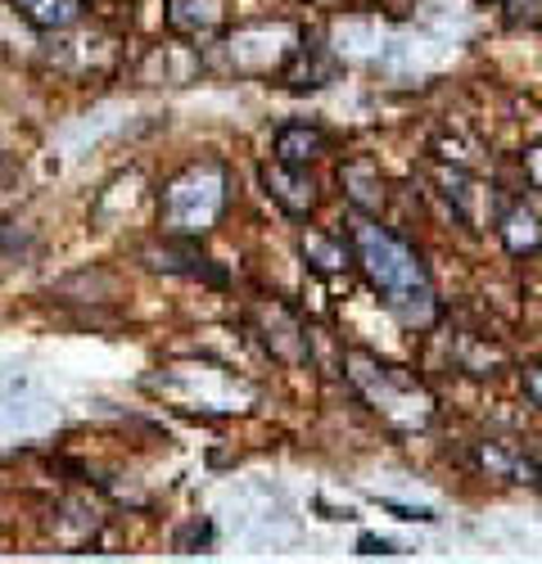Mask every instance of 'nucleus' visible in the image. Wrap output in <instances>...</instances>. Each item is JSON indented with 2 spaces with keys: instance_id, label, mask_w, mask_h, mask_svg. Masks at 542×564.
<instances>
[{
  "instance_id": "1",
  "label": "nucleus",
  "mask_w": 542,
  "mask_h": 564,
  "mask_svg": "<svg viewBox=\"0 0 542 564\" xmlns=\"http://www.w3.org/2000/svg\"><path fill=\"white\" fill-rule=\"evenodd\" d=\"M348 245H353V262L371 280L380 303L406 325V330H425V325L438 316V294H434L425 258L406 240H398L389 226H380L376 217H353Z\"/></svg>"
},
{
  "instance_id": "2",
  "label": "nucleus",
  "mask_w": 542,
  "mask_h": 564,
  "mask_svg": "<svg viewBox=\"0 0 542 564\" xmlns=\"http://www.w3.org/2000/svg\"><path fill=\"white\" fill-rule=\"evenodd\" d=\"M226 204H231V167L221 159H199L186 163L159 191V226L163 235L199 240L221 221Z\"/></svg>"
},
{
  "instance_id": "3",
  "label": "nucleus",
  "mask_w": 542,
  "mask_h": 564,
  "mask_svg": "<svg viewBox=\"0 0 542 564\" xmlns=\"http://www.w3.org/2000/svg\"><path fill=\"white\" fill-rule=\"evenodd\" d=\"M348 380L361 389V398L376 402V411H384V420H393L398 430H421L434 411L430 393L412 380V375L398 370V366H384L367 352H348Z\"/></svg>"
},
{
  "instance_id": "4",
  "label": "nucleus",
  "mask_w": 542,
  "mask_h": 564,
  "mask_svg": "<svg viewBox=\"0 0 542 564\" xmlns=\"http://www.w3.org/2000/svg\"><path fill=\"white\" fill-rule=\"evenodd\" d=\"M154 271L167 275H186V280H204V285H226V271L199 249V240H181V235H163L159 245H150L141 253Z\"/></svg>"
},
{
  "instance_id": "5",
  "label": "nucleus",
  "mask_w": 542,
  "mask_h": 564,
  "mask_svg": "<svg viewBox=\"0 0 542 564\" xmlns=\"http://www.w3.org/2000/svg\"><path fill=\"white\" fill-rule=\"evenodd\" d=\"M330 150V135L307 122V118H294V122H281L277 135H271V159L285 163V167H312Z\"/></svg>"
},
{
  "instance_id": "6",
  "label": "nucleus",
  "mask_w": 542,
  "mask_h": 564,
  "mask_svg": "<svg viewBox=\"0 0 542 564\" xmlns=\"http://www.w3.org/2000/svg\"><path fill=\"white\" fill-rule=\"evenodd\" d=\"M262 185H267V195L277 199L290 217H312L316 199H322V195H316V181H312L307 167H285L277 159L262 167Z\"/></svg>"
},
{
  "instance_id": "7",
  "label": "nucleus",
  "mask_w": 542,
  "mask_h": 564,
  "mask_svg": "<svg viewBox=\"0 0 542 564\" xmlns=\"http://www.w3.org/2000/svg\"><path fill=\"white\" fill-rule=\"evenodd\" d=\"M475 465L492 479H507V484H529L542 492V460H533L529 452L511 447V443H479L475 447Z\"/></svg>"
},
{
  "instance_id": "8",
  "label": "nucleus",
  "mask_w": 542,
  "mask_h": 564,
  "mask_svg": "<svg viewBox=\"0 0 542 564\" xmlns=\"http://www.w3.org/2000/svg\"><path fill=\"white\" fill-rule=\"evenodd\" d=\"M326 51H330V45H322V41H303L299 51L290 55V64L281 68V82L290 90H322V86H330L339 77V59L326 55Z\"/></svg>"
},
{
  "instance_id": "9",
  "label": "nucleus",
  "mask_w": 542,
  "mask_h": 564,
  "mask_svg": "<svg viewBox=\"0 0 542 564\" xmlns=\"http://www.w3.org/2000/svg\"><path fill=\"white\" fill-rule=\"evenodd\" d=\"M497 235H502V245H507L516 258L542 253V217H538L524 199H516V204L502 208V217H497Z\"/></svg>"
},
{
  "instance_id": "10",
  "label": "nucleus",
  "mask_w": 542,
  "mask_h": 564,
  "mask_svg": "<svg viewBox=\"0 0 542 564\" xmlns=\"http://www.w3.org/2000/svg\"><path fill=\"white\" fill-rule=\"evenodd\" d=\"M10 10L36 32H68L86 19V0H10Z\"/></svg>"
},
{
  "instance_id": "11",
  "label": "nucleus",
  "mask_w": 542,
  "mask_h": 564,
  "mask_svg": "<svg viewBox=\"0 0 542 564\" xmlns=\"http://www.w3.org/2000/svg\"><path fill=\"white\" fill-rule=\"evenodd\" d=\"M339 185L348 191V204L357 217H376L380 204H384V181H380V167L367 163V159H353L339 167Z\"/></svg>"
},
{
  "instance_id": "12",
  "label": "nucleus",
  "mask_w": 542,
  "mask_h": 564,
  "mask_svg": "<svg viewBox=\"0 0 542 564\" xmlns=\"http://www.w3.org/2000/svg\"><path fill=\"white\" fill-rule=\"evenodd\" d=\"M221 23L217 0H167V28L181 36H208Z\"/></svg>"
},
{
  "instance_id": "13",
  "label": "nucleus",
  "mask_w": 542,
  "mask_h": 564,
  "mask_svg": "<svg viewBox=\"0 0 542 564\" xmlns=\"http://www.w3.org/2000/svg\"><path fill=\"white\" fill-rule=\"evenodd\" d=\"M303 258L316 275H335V271L348 267L353 245H344V235H330V230H307L303 235Z\"/></svg>"
},
{
  "instance_id": "14",
  "label": "nucleus",
  "mask_w": 542,
  "mask_h": 564,
  "mask_svg": "<svg viewBox=\"0 0 542 564\" xmlns=\"http://www.w3.org/2000/svg\"><path fill=\"white\" fill-rule=\"evenodd\" d=\"M516 28H542V0H497Z\"/></svg>"
},
{
  "instance_id": "15",
  "label": "nucleus",
  "mask_w": 542,
  "mask_h": 564,
  "mask_svg": "<svg viewBox=\"0 0 542 564\" xmlns=\"http://www.w3.org/2000/svg\"><path fill=\"white\" fill-rule=\"evenodd\" d=\"M524 393H529L533 406H542V361L524 366Z\"/></svg>"
},
{
  "instance_id": "16",
  "label": "nucleus",
  "mask_w": 542,
  "mask_h": 564,
  "mask_svg": "<svg viewBox=\"0 0 542 564\" xmlns=\"http://www.w3.org/2000/svg\"><path fill=\"white\" fill-rule=\"evenodd\" d=\"M524 172H529V181L542 191V145H533V150L524 154Z\"/></svg>"
},
{
  "instance_id": "17",
  "label": "nucleus",
  "mask_w": 542,
  "mask_h": 564,
  "mask_svg": "<svg viewBox=\"0 0 542 564\" xmlns=\"http://www.w3.org/2000/svg\"><path fill=\"white\" fill-rule=\"evenodd\" d=\"M357 546H361V555H398V546L384 542V538H361Z\"/></svg>"
}]
</instances>
